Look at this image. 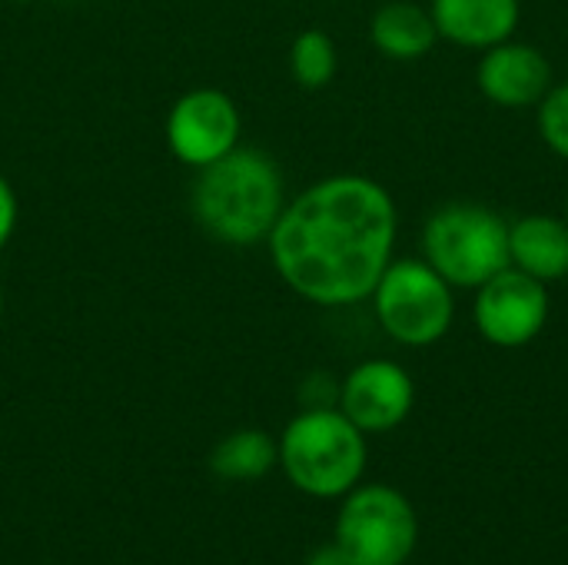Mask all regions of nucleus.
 I'll list each match as a JSON object with an SVG mask.
<instances>
[{"instance_id":"f257e3e1","label":"nucleus","mask_w":568,"mask_h":565,"mask_svg":"<svg viewBox=\"0 0 568 565\" xmlns=\"http://www.w3.org/2000/svg\"><path fill=\"white\" fill-rule=\"evenodd\" d=\"M399 210L393 193L359 173H336L286 200L266 250L276 276L323 310L356 306L373 296L396 260Z\"/></svg>"},{"instance_id":"f03ea898","label":"nucleus","mask_w":568,"mask_h":565,"mask_svg":"<svg viewBox=\"0 0 568 565\" xmlns=\"http://www.w3.org/2000/svg\"><path fill=\"white\" fill-rule=\"evenodd\" d=\"M190 206L206 236L250 250L273 233L286 206V180L266 150L240 143L223 160L196 170Z\"/></svg>"},{"instance_id":"7ed1b4c3","label":"nucleus","mask_w":568,"mask_h":565,"mask_svg":"<svg viewBox=\"0 0 568 565\" xmlns=\"http://www.w3.org/2000/svg\"><path fill=\"white\" fill-rule=\"evenodd\" d=\"M280 443V470L313 500H343L366 473V433L353 426L339 406H313L296 413Z\"/></svg>"},{"instance_id":"20e7f679","label":"nucleus","mask_w":568,"mask_h":565,"mask_svg":"<svg viewBox=\"0 0 568 565\" xmlns=\"http://www.w3.org/2000/svg\"><path fill=\"white\" fill-rule=\"evenodd\" d=\"M423 260L453 290H479L509 266V223L486 203H446L423 223Z\"/></svg>"},{"instance_id":"39448f33","label":"nucleus","mask_w":568,"mask_h":565,"mask_svg":"<svg viewBox=\"0 0 568 565\" xmlns=\"http://www.w3.org/2000/svg\"><path fill=\"white\" fill-rule=\"evenodd\" d=\"M369 300L379 330L409 350L439 343L456 320L453 286L423 256L393 260Z\"/></svg>"},{"instance_id":"423d86ee","label":"nucleus","mask_w":568,"mask_h":565,"mask_svg":"<svg viewBox=\"0 0 568 565\" xmlns=\"http://www.w3.org/2000/svg\"><path fill=\"white\" fill-rule=\"evenodd\" d=\"M333 543L353 565H406L419 543V516L396 486L359 483L339 503Z\"/></svg>"},{"instance_id":"0eeeda50","label":"nucleus","mask_w":568,"mask_h":565,"mask_svg":"<svg viewBox=\"0 0 568 565\" xmlns=\"http://www.w3.org/2000/svg\"><path fill=\"white\" fill-rule=\"evenodd\" d=\"M240 137L243 113L236 100L216 87H193L180 93L166 113V147L190 170L223 160L240 147Z\"/></svg>"},{"instance_id":"6e6552de","label":"nucleus","mask_w":568,"mask_h":565,"mask_svg":"<svg viewBox=\"0 0 568 565\" xmlns=\"http://www.w3.org/2000/svg\"><path fill=\"white\" fill-rule=\"evenodd\" d=\"M473 323L489 346L523 350L539 340L549 323V286L506 266L476 290Z\"/></svg>"},{"instance_id":"1a4fd4ad","label":"nucleus","mask_w":568,"mask_h":565,"mask_svg":"<svg viewBox=\"0 0 568 565\" xmlns=\"http://www.w3.org/2000/svg\"><path fill=\"white\" fill-rule=\"evenodd\" d=\"M336 406L366 436L399 430L416 406V383L393 360H363L339 383Z\"/></svg>"},{"instance_id":"9d476101","label":"nucleus","mask_w":568,"mask_h":565,"mask_svg":"<svg viewBox=\"0 0 568 565\" xmlns=\"http://www.w3.org/2000/svg\"><path fill=\"white\" fill-rule=\"evenodd\" d=\"M476 87L489 103L503 110L536 107L552 87V63L539 47L509 37L483 50L476 67Z\"/></svg>"},{"instance_id":"9b49d317","label":"nucleus","mask_w":568,"mask_h":565,"mask_svg":"<svg viewBox=\"0 0 568 565\" xmlns=\"http://www.w3.org/2000/svg\"><path fill=\"white\" fill-rule=\"evenodd\" d=\"M439 40L469 50H489L519 30V0H429Z\"/></svg>"},{"instance_id":"f8f14e48","label":"nucleus","mask_w":568,"mask_h":565,"mask_svg":"<svg viewBox=\"0 0 568 565\" xmlns=\"http://www.w3.org/2000/svg\"><path fill=\"white\" fill-rule=\"evenodd\" d=\"M509 266L539 283L568 276V220L549 213H526L509 223Z\"/></svg>"},{"instance_id":"ddd939ff","label":"nucleus","mask_w":568,"mask_h":565,"mask_svg":"<svg viewBox=\"0 0 568 565\" xmlns=\"http://www.w3.org/2000/svg\"><path fill=\"white\" fill-rule=\"evenodd\" d=\"M369 40L386 60L413 63L436 47L439 30L429 7H419L413 0H386L369 17Z\"/></svg>"},{"instance_id":"4468645a","label":"nucleus","mask_w":568,"mask_h":565,"mask_svg":"<svg viewBox=\"0 0 568 565\" xmlns=\"http://www.w3.org/2000/svg\"><path fill=\"white\" fill-rule=\"evenodd\" d=\"M280 466V443L263 430H233L226 433L213 453L210 470L226 483H256Z\"/></svg>"},{"instance_id":"2eb2a0df","label":"nucleus","mask_w":568,"mask_h":565,"mask_svg":"<svg viewBox=\"0 0 568 565\" xmlns=\"http://www.w3.org/2000/svg\"><path fill=\"white\" fill-rule=\"evenodd\" d=\"M339 70V50L326 30H303L290 43V73L303 90H323Z\"/></svg>"},{"instance_id":"dca6fc26","label":"nucleus","mask_w":568,"mask_h":565,"mask_svg":"<svg viewBox=\"0 0 568 565\" xmlns=\"http://www.w3.org/2000/svg\"><path fill=\"white\" fill-rule=\"evenodd\" d=\"M536 127L542 143L568 160V80L566 83H552L549 93L536 103Z\"/></svg>"},{"instance_id":"f3484780","label":"nucleus","mask_w":568,"mask_h":565,"mask_svg":"<svg viewBox=\"0 0 568 565\" xmlns=\"http://www.w3.org/2000/svg\"><path fill=\"white\" fill-rule=\"evenodd\" d=\"M17 216H20V203H17V193L10 186V180L0 173V253L7 250L13 230H17Z\"/></svg>"},{"instance_id":"a211bd4d","label":"nucleus","mask_w":568,"mask_h":565,"mask_svg":"<svg viewBox=\"0 0 568 565\" xmlns=\"http://www.w3.org/2000/svg\"><path fill=\"white\" fill-rule=\"evenodd\" d=\"M303 565H353V559H349L336 543H323V546H316V549L306 556V563Z\"/></svg>"},{"instance_id":"6ab92c4d","label":"nucleus","mask_w":568,"mask_h":565,"mask_svg":"<svg viewBox=\"0 0 568 565\" xmlns=\"http://www.w3.org/2000/svg\"><path fill=\"white\" fill-rule=\"evenodd\" d=\"M0 313H3V286H0Z\"/></svg>"},{"instance_id":"aec40b11","label":"nucleus","mask_w":568,"mask_h":565,"mask_svg":"<svg viewBox=\"0 0 568 565\" xmlns=\"http://www.w3.org/2000/svg\"><path fill=\"white\" fill-rule=\"evenodd\" d=\"M13 3H30V0H13Z\"/></svg>"},{"instance_id":"412c9836","label":"nucleus","mask_w":568,"mask_h":565,"mask_svg":"<svg viewBox=\"0 0 568 565\" xmlns=\"http://www.w3.org/2000/svg\"><path fill=\"white\" fill-rule=\"evenodd\" d=\"M566 220H568V200H566Z\"/></svg>"}]
</instances>
